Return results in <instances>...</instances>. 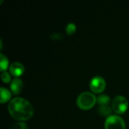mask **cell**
<instances>
[{
	"mask_svg": "<svg viewBox=\"0 0 129 129\" xmlns=\"http://www.w3.org/2000/svg\"><path fill=\"white\" fill-rule=\"evenodd\" d=\"M0 92H1V100H0V101H1L2 104H4V103L7 102L8 100L11 99V93L8 89L5 88L4 87H2L0 88Z\"/></svg>",
	"mask_w": 129,
	"mask_h": 129,
	"instance_id": "obj_8",
	"label": "cell"
},
{
	"mask_svg": "<svg viewBox=\"0 0 129 129\" xmlns=\"http://www.w3.org/2000/svg\"><path fill=\"white\" fill-rule=\"evenodd\" d=\"M106 88V82L101 76H94L90 81V88L94 93H101Z\"/></svg>",
	"mask_w": 129,
	"mask_h": 129,
	"instance_id": "obj_5",
	"label": "cell"
},
{
	"mask_svg": "<svg viewBox=\"0 0 129 129\" xmlns=\"http://www.w3.org/2000/svg\"><path fill=\"white\" fill-rule=\"evenodd\" d=\"M23 82L19 78H14L12 79L11 82V85H10V88H11V90L12 91V93L14 94H18L22 88H23Z\"/></svg>",
	"mask_w": 129,
	"mask_h": 129,
	"instance_id": "obj_7",
	"label": "cell"
},
{
	"mask_svg": "<svg viewBox=\"0 0 129 129\" xmlns=\"http://www.w3.org/2000/svg\"><path fill=\"white\" fill-rule=\"evenodd\" d=\"M105 129H125L124 119L116 115H111L105 121Z\"/></svg>",
	"mask_w": 129,
	"mask_h": 129,
	"instance_id": "obj_4",
	"label": "cell"
},
{
	"mask_svg": "<svg viewBox=\"0 0 129 129\" xmlns=\"http://www.w3.org/2000/svg\"><path fill=\"white\" fill-rule=\"evenodd\" d=\"M96 102H97L96 96L89 91H85L81 93L76 99L77 106L82 110L91 109L94 106Z\"/></svg>",
	"mask_w": 129,
	"mask_h": 129,
	"instance_id": "obj_2",
	"label": "cell"
},
{
	"mask_svg": "<svg viewBox=\"0 0 129 129\" xmlns=\"http://www.w3.org/2000/svg\"><path fill=\"white\" fill-rule=\"evenodd\" d=\"M128 107V100L122 95L116 96L112 101V109L114 112L119 114L124 113Z\"/></svg>",
	"mask_w": 129,
	"mask_h": 129,
	"instance_id": "obj_3",
	"label": "cell"
},
{
	"mask_svg": "<svg viewBox=\"0 0 129 129\" xmlns=\"http://www.w3.org/2000/svg\"><path fill=\"white\" fill-rule=\"evenodd\" d=\"M76 26L73 23H69L66 26V32L68 35H72L76 32Z\"/></svg>",
	"mask_w": 129,
	"mask_h": 129,
	"instance_id": "obj_12",
	"label": "cell"
},
{
	"mask_svg": "<svg viewBox=\"0 0 129 129\" xmlns=\"http://www.w3.org/2000/svg\"><path fill=\"white\" fill-rule=\"evenodd\" d=\"M1 77H2V80L5 83H8V82H9L11 81V76L7 71L2 72V75H1Z\"/></svg>",
	"mask_w": 129,
	"mask_h": 129,
	"instance_id": "obj_14",
	"label": "cell"
},
{
	"mask_svg": "<svg viewBox=\"0 0 129 129\" xmlns=\"http://www.w3.org/2000/svg\"><path fill=\"white\" fill-rule=\"evenodd\" d=\"M11 129H28V127L26 123L23 122H17L13 125Z\"/></svg>",
	"mask_w": 129,
	"mask_h": 129,
	"instance_id": "obj_13",
	"label": "cell"
},
{
	"mask_svg": "<svg viewBox=\"0 0 129 129\" xmlns=\"http://www.w3.org/2000/svg\"><path fill=\"white\" fill-rule=\"evenodd\" d=\"M9 71L11 74L15 77L21 76L24 72V67L20 62H14L9 67Z\"/></svg>",
	"mask_w": 129,
	"mask_h": 129,
	"instance_id": "obj_6",
	"label": "cell"
},
{
	"mask_svg": "<svg viewBox=\"0 0 129 129\" xmlns=\"http://www.w3.org/2000/svg\"><path fill=\"white\" fill-rule=\"evenodd\" d=\"M0 70L2 72H4L6 70V69L8 67V60L6 56H5L3 54H0Z\"/></svg>",
	"mask_w": 129,
	"mask_h": 129,
	"instance_id": "obj_11",
	"label": "cell"
},
{
	"mask_svg": "<svg viewBox=\"0 0 129 129\" xmlns=\"http://www.w3.org/2000/svg\"><path fill=\"white\" fill-rule=\"evenodd\" d=\"M112 111L113 109L111 107H110L109 105H105V106H101L98 109V112L101 116H110L112 114Z\"/></svg>",
	"mask_w": 129,
	"mask_h": 129,
	"instance_id": "obj_9",
	"label": "cell"
},
{
	"mask_svg": "<svg viewBox=\"0 0 129 129\" xmlns=\"http://www.w3.org/2000/svg\"><path fill=\"white\" fill-rule=\"evenodd\" d=\"M63 38V34L60 33H54L51 36V39H60Z\"/></svg>",
	"mask_w": 129,
	"mask_h": 129,
	"instance_id": "obj_15",
	"label": "cell"
},
{
	"mask_svg": "<svg viewBox=\"0 0 129 129\" xmlns=\"http://www.w3.org/2000/svg\"><path fill=\"white\" fill-rule=\"evenodd\" d=\"M11 116L20 121H26L30 119L33 115V105L27 100L17 97L10 101L8 106Z\"/></svg>",
	"mask_w": 129,
	"mask_h": 129,
	"instance_id": "obj_1",
	"label": "cell"
},
{
	"mask_svg": "<svg viewBox=\"0 0 129 129\" xmlns=\"http://www.w3.org/2000/svg\"><path fill=\"white\" fill-rule=\"evenodd\" d=\"M110 101V98L107 94H101L97 98V102L101 106L108 105Z\"/></svg>",
	"mask_w": 129,
	"mask_h": 129,
	"instance_id": "obj_10",
	"label": "cell"
}]
</instances>
